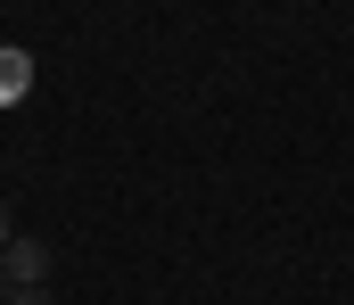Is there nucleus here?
<instances>
[{
  "label": "nucleus",
  "mask_w": 354,
  "mask_h": 305,
  "mask_svg": "<svg viewBox=\"0 0 354 305\" xmlns=\"http://www.w3.org/2000/svg\"><path fill=\"white\" fill-rule=\"evenodd\" d=\"M0 272H8V289H41L50 248H41V239H8V248H0Z\"/></svg>",
  "instance_id": "f257e3e1"
},
{
  "label": "nucleus",
  "mask_w": 354,
  "mask_h": 305,
  "mask_svg": "<svg viewBox=\"0 0 354 305\" xmlns=\"http://www.w3.org/2000/svg\"><path fill=\"white\" fill-rule=\"evenodd\" d=\"M8 239H17V231H8V206H0V248H8Z\"/></svg>",
  "instance_id": "20e7f679"
},
{
  "label": "nucleus",
  "mask_w": 354,
  "mask_h": 305,
  "mask_svg": "<svg viewBox=\"0 0 354 305\" xmlns=\"http://www.w3.org/2000/svg\"><path fill=\"white\" fill-rule=\"evenodd\" d=\"M25 83H33V58H25V50H0V107L25 100Z\"/></svg>",
  "instance_id": "f03ea898"
},
{
  "label": "nucleus",
  "mask_w": 354,
  "mask_h": 305,
  "mask_svg": "<svg viewBox=\"0 0 354 305\" xmlns=\"http://www.w3.org/2000/svg\"><path fill=\"white\" fill-rule=\"evenodd\" d=\"M8 305H50V297H41V289H8Z\"/></svg>",
  "instance_id": "7ed1b4c3"
},
{
  "label": "nucleus",
  "mask_w": 354,
  "mask_h": 305,
  "mask_svg": "<svg viewBox=\"0 0 354 305\" xmlns=\"http://www.w3.org/2000/svg\"><path fill=\"white\" fill-rule=\"evenodd\" d=\"M0 297H8V272H0Z\"/></svg>",
  "instance_id": "39448f33"
}]
</instances>
